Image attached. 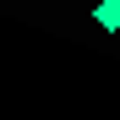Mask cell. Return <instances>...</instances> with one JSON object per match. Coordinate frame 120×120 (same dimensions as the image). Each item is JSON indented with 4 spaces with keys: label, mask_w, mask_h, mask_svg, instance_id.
Segmentation results:
<instances>
[{
    "label": "cell",
    "mask_w": 120,
    "mask_h": 120,
    "mask_svg": "<svg viewBox=\"0 0 120 120\" xmlns=\"http://www.w3.org/2000/svg\"><path fill=\"white\" fill-rule=\"evenodd\" d=\"M93 22L104 33H120V0H98V6H93Z\"/></svg>",
    "instance_id": "cell-1"
}]
</instances>
